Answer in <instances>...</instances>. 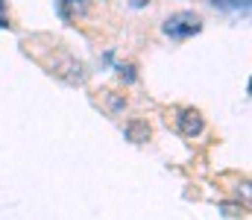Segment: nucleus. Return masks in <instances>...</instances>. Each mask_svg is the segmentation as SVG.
Returning a JSON list of instances; mask_svg holds the SVG:
<instances>
[{
	"label": "nucleus",
	"instance_id": "nucleus-1",
	"mask_svg": "<svg viewBox=\"0 0 252 220\" xmlns=\"http://www.w3.org/2000/svg\"><path fill=\"white\" fill-rule=\"evenodd\" d=\"M202 30V18L196 15V12H176V15H170L167 21H164V35H170V38H190V35H196Z\"/></svg>",
	"mask_w": 252,
	"mask_h": 220
},
{
	"label": "nucleus",
	"instance_id": "nucleus-2",
	"mask_svg": "<svg viewBox=\"0 0 252 220\" xmlns=\"http://www.w3.org/2000/svg\"><path fill=\"white\" fill-rule=\"evenodd\" d=\"M91 0H56V12L62 21H73V18H82L88 12Z\"/></svg>",
	"mask_w": 252,
	"mask_h": 220
},
{
	"label": "nucleus",
	"instance_id": "nucleus-3",
	"mask_svg": "<svg viewBox=\"0 0 252 220\" xmlns=\"http://www.w3.org/2000/svg\"><path fill=\"white\" fill-rule=\"evenodd\" d=\"M179 129H182V135H188V138L199 135V132H202V115H199L196 109H185V112L179 115Z\"/></svg>",
	"mask_w": 252,
	"mask_h": 220
},
{
	"label": "nucleus",
	"instance_id": "nucleus-4",
	"mask_svg": "<svg viewBox=\"0 0 252 220\" xmlns=\"http://www.w3.org/2000/svg\"><path fill=\"white\" fill-rule=\"evenodd\" d=\"M126 138L135 141V144H141V141L150 138V126L144 121H132V124H126Z\"/></svg>",
	"mask_w": 252,
	"mask_h": 220
},
{
	"label": "nucleus",
	"instance_id": "nucleus-5",
	"mask_svg": "<svg viewBox=\"0 0 252 220\" xmlns=\"http://www.w3.org/2000/svg\"><path fill=\"white\" fill-rule=\"evenodd\" d=\"M214 6H220V9H250V0H214Z\"/></svg>",
	"mask_w": 252,
	"mask_h": 220
},
{
	"label": "nucleus",
	"instance_id": "nucleus-6",
	"mask_svg": "<svg viewBox=\"0 0 252 220\" xmlns=\"http://www.w3.org/2000/svg\"><path fill=\"white\" fill-rule=\"evenodd\" d=\"M118 73L124 76L126 82H132V79H135V73H132V65H121V68H118Z\"/></svg>",
	"mask_w": 252,
	"mask_h": 220
},
{
	"label": "nucleus",
	"instance_id": "nucleus-7",
	"mask_svg": "<svg viewBox=\"0 0 252 220\" xmlns=\"http://www.w3.org/2000/svg\"><path fill=\"white\" fill-rule=\"evenodd\" d=\"M3 12H6V0H0V30H6V27H9V21L3 18Z\"/></svg>",
	"mask_w": 252,
	"mask_h": 220
},
{
	"label": "nucleus",
	"instance_id": "nucleus-8",
	"mask_svg": "<svg viewBox=\"0 0 252 220\" xmlns=\"http://www.w3.org/2000/svg\"><path fill=\"white\" fill-rule=\"evenodd\" d=\"M147 3H150V0H132V6H135V9H141V6H147Z\"/></svg>",
	"mask_w": 252,
	"mask_h": 220
},
{
	"label": "nucleus",
	"instance_id": "nucleus-9",
	"mask_svg": "<svg viewBox=\"0 0 252 220\" xmlns=\"http://www.w3.org/2000/svg\"><path fill=\"white\" fill-rule=\"evenodd\" d=\"M211 3H214V0H211Z\"/></svg>",
	"mask_w": 252,
	"mask_h": 220
}]
</instances>
